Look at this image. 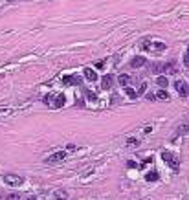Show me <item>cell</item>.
<instances>
[{
	"mask_svg": "<svg viewBox=\"0 0 189 200\" xmlns=\"http://www.w3.org/2000/svg\"><path fill=\"white\" fill-rule=\"evenodd\" d=\"M64 158H66V152H64V151H57V152L50 154V156L46 158V163H57V162H62Z\"/></svg>",
	"mask_w": 189,
	"mask_h": 200,
	"instance_id": "1",
	"label": "cell"
},
{
	"mask_svg": "<svg viewBox=\"0 0 189 200\" xmlns=\"http://www.w3.org/2000/svg\"><path fill=\"white\" fill-rule=\"evenodd\" d=\"M162 158H163V160L167 162V163H169L171 167H173V169H178V158L173 154V152H169V151H165L163 154H162Z\"/></svg>",
	"mask_w": 189,
	"mask_h": 200,
	"instance_id": "2",
	"label": "cell"
},
{
	"mask_svg": "<svg viewBox=\"0 0 189 200\" xmlns=\"http://www.w3.org/2000/svg\"><path fill=\"white\" fill-rule=\"evenodd\" d=\"M174 88H176V92L180 94L182 97H185L187 94H189V88H187V83L185 81H176L174 83Z\"/></svg>",
	"mask_w": 189,
	"mask_h": 200,
	"instance_id": "3",
	"label": "cell"
},
{
	"mask_svg": "<svg viewBox=\"0 0 189 200\" xmlns=\"http://www.w3.org/2000/svg\"><path fill=\"white\" fill-rule=\"evenodd\" d=\"M4 182L9 184V185H20L22 184V178L17 176V174H7V176H4Z\"/></svg>",
	"mask_w": 189,
	"mask_h": 200,
	"instance_id": "4",
	"label": "cell"
},
{
	"mask_svg": "<svg viewBox=\"0 0 189 200\" xmlns=\"http://www.w3.org/2000/svg\"><path fill=\"white\" fill-rule=\"evenodd\" d=\"M81 83V77H77V75H66V77H62V85H79Z\"/></svg>",
	"mask_w": 189,
	"mask_h": 200,
	"instance_id": "5",
	"label": "cell"
},
{
	"mask_svg": "<svg viewBox=\"0 0 189 200\" xmlns=\"http://www.w3.org/2000/svg\"><path fill=\"white\" fill-rule=\"evenodd\" d=\"M112 85H114V75L107 73V75L103 77V81H101V86H103L105 90H108V88H112Z\"/></svg>",
	"mask_w": 189,
	"mask_h": 200,
	"instance_id": "6",
	"label": "cell"
},
{
	"mask_svg": "<svg viewBox=\"0 0 189 200\" xmlns=\"http://www.w3.org/2000/svg\"><path fill=\"white\" fill-rule=\"evenodd\" d=\"M143 64H145V57H141V55L134 57V59L130 61V66H132V68H140V66H143Z\"/></svg>",
	"mask_w": 189,
	"mask_h": 200,
	"instance_id": "7",
	"label": "cell"
},
{
	"mask_svg": "<svg viewBox=\"0 0 189 200\" xmlns=\"http://www.w3.org/2000/svg\"><path fill=\"white\" fill-rule=\"evenodd\" d=\"M85 77H86L88 81H96V79H97V73L94 72L92 68H85Z\"/></svg>",
	"mask_w": 189,
	"mask_h": 200,
	"instance_id": "8",
	"label": "cell"
},
{
	"mask_svg": "<svg viewBox=\"0 0 189 200\" xmlns=\"http://www.w3.org/2000/svg\"><path fill=\"white\" fill-rule=\"evenodd\" d=\"M163 72H165V73H174V72H176L174 62L171 61V62H167V64H163Z\"/></svg>",
	"mask_w": 189,
	"mask_h": 200,
	"instance_id": "9",
	"label": "cell"
},
{
	"mask_svg": "<svg viewBox=\"0 0 189 200\" xmlns=\"http://www.w3.org/2000/svg\"><path fill=\"white\" fill-rule=\"evenodd\" d=\"M156 83H158V86H162V88H165L167 85H169V81H167V77H165V75H158Z\"/></svg>",
	"mask_w": 189,
	"mask_h": 200,
	"instance_id": "10",
	"label": "cell"
},
{
	"mask_svg": "<svg viewBox=\"0 0 189 200\" xmlns=\"http://www.w3.org/2000/svg\"><path fill=\"white\" fill-rule=\"evenodd\" d=\"M165 48H167V46H165L163 42H156V44H151V50H152V51H163Z\"/></svg>",
	"mask_w": 189,
	"mask_h": 200,
	"instance_id": "11",
	"label": "cell"
},
{
	"mask_svg": "<svg viewBox=\"0 0 189 200\" xmlns=\"http://www.w3.org/2000/svg\"><path fill=\"white\" fill-rule=\"evenodd\" d=\"M145 180H147V182H156V180H158V173H156V171H152V173H147Z\"/></svg>",
	"mask_w": 189,
	"mask_h": 200,
	"instance_id": "12",
	"label": "cell"
},
{
	"mask_svg": "<svg viewBox=\"0 0 189 200\" xmlns=\"http://www.w3.org/2000/svg\"><path fill=\"white\" fill-rule=\"evenodd\" d=\"M118 81H119V85L127 86L129 83H130V77H129V75H125V73H123V75H119V77H118Z\"/></svg>",
	"mask_w": 189,
	"mask_h": 200,
	"instance_id": "13",
	"label": "cell"
},
{
	"mask_svg": "<svg viewBox=\"0 0 189 200\" xmlns=\"http://www.w3.org/2000/svg\"><path fill=\"white\" fill-rule=\"evenodd\" d=\"M55 198L57 200H66L68 198V193L66 191H55Z\"/></svg>",
	"mask_w": 189,
	"mask_h": 200,
	"instance_id": "14",
	"label": "cell"
},
{
	"mask_svg": "<svg viewBox=\"0 0 189 200\" xmlns=\"http://www.w3.org/2000/svg\"><path fill=\"white\" fill-rule=\"evenodd\" d=\"M156 97H158V99H169V94H167L165 90H158V94H156Z\"/></svg>",
	"mask_w": 189,
	"mask_h": 200,
	"instance_id": "15",
	"label": "cell"
},
{
	"mask_svg": "<svg viewBox=\"0 0 189 200\" xmlns=\"http://www.w3.org/2000/svg\"><path fill=\"white\" fill-rule=\"evenodd\" d=\"M64 96H62V94H61V96H57V99H55V107H62V105H64Z\"/></svg>",
	"mask_w": 189,
	"mask_h": 200,
	"instance_id": "16",
	"label": "cell"
},
{
	"mask_svg": "<svg viewBox=\"0 0 189 200\" xmlns=\"http://www.w3.org/2000/svg\"><path fill=\"white\" fill-rule=\"evenodd\" d=\"M55 99H57V97H53V96H46V97H44V103L51 105V107H55Z\"/></svg>",
	"mask_w": 189,
	"mask_h": 200,
	"instance_id": "17",
	"label": "cell"
},
{
	"mask_svg": "<svg viewBox=\"0 0 189 200\" xmlns=\"http://www.w3.org/2000/svg\"><path fill=\"white\" fill-rule=\"evenodd\" d=\"M127 145H129V147H138V145H140V141H138V140H134V138H129V140H127Z\"/></svg>",
	"mask_w": 189,
	"mask_h": 200,
	"instance_id": "18",
	"label": "cell"
},
{
	"mask_svg": "<svg viewBox=\"0 0 189 200\" xmlns=\"http://www.w3.org/2000/svg\"><path fill=\"white\" fill-rule=\"evenodd\" d=\"M145 90H147V85H145V83H141V86H140V90H138V96H143Z\"/></svg>",
	"mask_w": 189,
	"mask_h": 200,
	"instance_id": "19",
	"label": "cell"
},
{
	"mask_svg": "<svg viewBox=\"0 0 189 200\" xmlns=\"http://www.w3.org/2000/svg\"><path fill=\"white\" fill-rule=\"evenodd\" d=\"M6 200H20V196H18L17 193H11V195H9V196H7Z\"/></svg>",
	"mask_w": 189,
	"mask_h": 200,
	"instance_id": "20",
	"label": "cell"
},
{
	"mask_svg": "<svg viewBox=\"0 0 189 200\" xmlns=\"http://www.w3.org/2000/svg\"><path fill=\"white\" fill-rule=\"evenodd\" d=\"M184 66H187V68H189V51L184 55Z\"/></svg>",
	"mask_w": 189,
	"mask_h": 200,
	"instance_id": "21",
	"label": "cell"
},
{
	"mask_svg": "<svg viewBox=\"0 0 189 200\" xmlns=\"http://www.w3.org/2000/svg\"><path fill=\"white\" fill-rule=\"evenodd\" d=\"M127 94H129L130 97H136V96H138V92H134L132 88H127Z\"/></svg>",
	"mask_w": 189,
	"mask_h": 200,
	"instance_id": "22",
	"label": "cell"
},
{
	"mask_svg": "<svg viewBox=\"0 0 189 200\" xmlns=\"http://www.w3.org/2000/svg\"><path fill=\"white\" fill-rule=\"evenodd\" d=\"M187 130H189V127H187V125H182V127L178 129V134H180V132H187Z\"/></svg>",
	"mask_w": 189,
	"mask_h": 200,
	"instance_id": "23",
	"label": "cell"
},
{
	"mask_svg": "<svg viewBox=\"0 0 189 200\" xmlns=\"http://www.w3.org/2000/svg\"><path fill=\"white\" fill-rule=\"evenodd\" d=\"M141 50H151V46H149L147 40H145V42H141Z\"/></svg>",
	"mask_w": 189,
	"mask_h": 200,
	"instance_id": "24",
	"label": "cell"
},
{
	"mask_svg": "<svg viewBox=\"0 0 189 200\" xmlns=\"http://www.w3.org/2000/svg\"><path fill=\"white\" fill-rule=\"evenodd\" d=\"M86 96H88L90 99H96V94H92V92H86Z\"/></svg>",
	"mask_w": 189,
	"mask_h": 200,
	"instance_id": "25",
	"label": "cell"
},
{
	"mask_svg": "<svg viewBox=\"0 0 189 200\" xmlns=\"http://www.w3.org/2000/svg\"><path fill=\"white\" fill-rule=\"evenodd\" d=\"M0 200H2V195H0Z\"/></svg>",
	"mask_w": 189,
	"mask_h": 200,
	"instance_id": "26",
	"label": "cell"
},
{
	"mask_svg": "<svg viewBox=\"0 0 189 200\" xmlns=\"http://www.w3.org/2000/svg\"><path fill=\"white\" fill-rule=\"evenodd\" d=\"M29 200H31V198H29Z\"/></svg>",
	"mask_w": 189,
	"mask_h": 200,
	"instance_id": "27",
	"label": "cell"
}]
</instances>
